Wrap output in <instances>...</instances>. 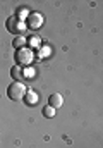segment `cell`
<instances>
[{
  "instance_id": "obj_8",
  "label": "cell",
  "mask_w": 103,
  "mask_h": 148,
  "mask_svg": "<svg viewBox=\"0 0 103 148\" xmlns=\"http://www.w3.org/2000/svg\"><path fill=\"white\" fill-rule=\"evenodd\" d=\"M12 45H14V48H24V45H26V40L23 36H16L14 40H12Z\"/></svg>"
},
{
  "instance_id": "obj_6",
  "label": "cell",
  "mask_w": 103,
  "mask_h": 148,
  "mask_svg": "<svg viewBox=\"0 0 103 148\" xmlns=\"http://www.w3.org/2000/svg\"><path fill=\"white\" fill-rule=\"evenodd\" d=\"M24 103L28 105V107H33L34 103L38 102V95L34 93V91H26V95H24Z\"/></svg>"
},
{
  "instance_id": "obj_4",
  "label": "cell",
  "mask_w": 103,
  "mask_h": 148,
  "mask_svg": "<svg viewBox=\"0 0 103 148\" xmlns=\"http://www.w3.org/2000/svg\"><path fill=\"white\" fill-rule=\"evenodd\" d=\"M26 28H31V29H38L41 24H43V17L38 14V12H31V14H28V17H26Z\"/></svg>"
},
{
  "instance_id": "obj_9",
  "label": "cell",
  "mask_w": 103,
  "mask_h": 148,
  "mask_svg": "<svg viewBox=\"0 0 103 148\" xmlns=\"http://www.w3.org/2000/svg\"><path fill=\"white\" fill-rule=\"evenodd\" d=\"M41 114H43V117H48V119H52V117L55 115V109H52V107H43Z\"/></svg>"
},
{
  "instance_id": "obj_7",
  "label": "cell",
  "mask_w": 103,
  "mask_h": 148,
  "mask_svg": "<svg viewBox=\"0 0 103 148\" xmlns=\"http://www.w3.org/2000/svg\"><path fill=\"white\" fill-rule=\"evenodd\" d=\"M10 76H12V79H23L24 77V74H23V69L21 67H17V66H14L12 69H10Z\"/></svg>"
},
{
  "instance_id": "obj_1",
  "label": "cell",
  "mask_w": 103,
  "mask_h": 148,
  "mask_svg": "<svg viewBox=\"0 0 103 148\" xmlns=\"http://www.w3.org/2000/svg\"><path fill=\"white\" fill-rule=\"evenodd\" d=\"M5 28H7V31L12 33L14 36H21V35H24V31H26V24H24L17 16H10V17L5 21Z\"/></svg>"
},
{
  "instance_id": "obj_3",
  "label": "cell",
  "mask_w": 103,
  "mask_h": 148,
  "mask_svg": "<svg viewBox=\"0 0 103 148\" xmlns=\"http://www.w3.org/2000/svg\"><path fill=\"white\" fill-rule=\"evenodd\" d=\"M14 57H16V66H17V67H26V66H29V64L33 62L34 53L29 48L24 47V48H19Z\"/></svg>"
},
{
  "instance_id": "obj_2",
  "label": "cell",
  "mask_w": 103,
  "mask_h": 148,
  "mask_svg": "<svg viewBox=\"0 0 103 148\" xmlns=\"http://www.w3.org/2000/svg\"><path fill=\"white\" fill-rule=\"evenodd\" d=\"M24 95H26V88H24V84L21 81H14V83H10L7 86V97L10 100L19 102V100L24 98Z\"/></svg>"
},
{
  "instance_id": "obj_5",
  "label": "cell",
  "mask_w": 103,
  "mask_h": 148,
  "mask_svg": "<svg viewBox=\"0 0 103 148\" xmlns=\"http://www.w3.org/2000/svg\"><path fill=\"white\" fill-rule=\"evenodd\" d=\"M62 103H64V98H62L60 93H52L48 97V107H52V109L57 110L59 107H62Z\"/></svg>"
}]
</instances>
